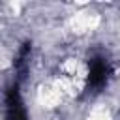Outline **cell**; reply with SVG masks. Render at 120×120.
<instances>
[{
	"label": "cell",
	"instance_id": "1",
	"mask_svg": "<svg viewBox=\"0 0 120 120\" xmlns=\"http://www.w3.org/2000/svg\"><path fill=\"white\" fill-rule=\"evenodd\" d=\"M62 99V92L58 90L56 84H43L38 90V101L43 107H56Z\"/></svg>",
	"mask_w": 120,
	"mask_h": 120
},
{
	"label": "cell",
	"instance_id": "2",
	"mask_svg": "<svg viewBox=\"0 0 120 120\" xmlns=\"http://www.w3.org/2000/svg\"><path fill=\"white\" fill-rule=\"evenodd\" d=\"M88 120H112V118H111V114L107 111H94Z\"/></svg>",
	"mask_w": 120,
	"mask_h": 120
}]
</instances>
